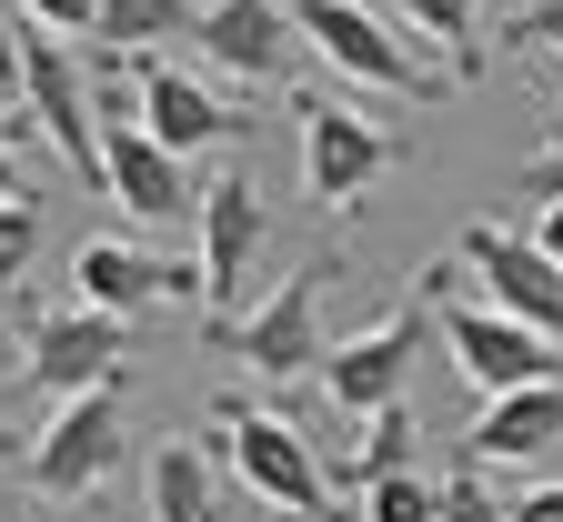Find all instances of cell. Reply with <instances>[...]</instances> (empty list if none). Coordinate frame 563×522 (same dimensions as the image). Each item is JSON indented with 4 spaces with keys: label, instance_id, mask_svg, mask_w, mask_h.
Returning a JSON list of instances; mask_svg holds the SVG:
<instances>
[{
    "label": "cell",
    "instance_id": "cb8c5ba5",
    "mask_svg": "<svg viewBox=\"0 0 563 522\" xmlns=\"http://www.w3.org/2000/svg\"><path fill=\"white\" fill-rule=\"evenodd\" d=\"M21 21H31V31H51V41H91L101 0H21Z\"/></svg>",
    "mask_w": 563,
    "mask_h": 522
},
{
    "label": "cell",
    "instance_id": "ac0fdd59",
    "mask_svg": "<svg viewBox=\"0 0 563 522\" xmlns=\"http://www.w3.org/2000/svg\"><path fill=\"white\" fill-rule=\"evenodd\" d=\"M402 11V31L412 41H433V60H443V81L463 91V81H483V21H493V0H393Z\"/></svg>",
    "mask_w": 563,
    "mask_h": 522
},
{
    "label": "cell",
    "instance_id": "7402d4cb",
    "mask_svg": "<svg viewBox=\"0 0 563 522\" xmlns=\"http://www.w3.org/2000/svg\"><path fill=\"white\" fill-rule=\"evenodd\" d=\"M41 252V201H0V291H11Z\"/></svg>",
    "mask_w": 563,
    "mask_h": 522
},
{
    "label": "cell",
    "instance_id": "d6a6232c",
    "mask_svg": "<svg viewBox=\"0 0 563 522\" xmlns=\"http://www.w3.org/2000/svg\"><path fill=\"white\" fill-rule=\"evenodd\" d=\"M292 522H312V512H292Z\"/></svg>",
    "mask_w": 563,
    "mask_h": 522
},
{
    "label": "cell",
    "instance_id": "484cf974",
    "mask_svg": "<svg viewBox=\"0 0 563 522\" xmlns=\"http://www.w3.org/2000/svg\"><path fill=\"white\" fill-rule=\"evenodd\" d=\"M21 11H0V101H21Z\"/></svg>",
    "mask_w": 563,
    "mask_h": 522
},
{
    "label": "cell",
    "instance_id": "277c9868",
    "mask_svg": "<svg viewBox=\"0 0 563 522\" xmlns=\"http://www.w3.org/2000/svg\"><path fill=\"white\" fill-rule=\"evenodd\" d=\"M342 281V252H312V262H292V281H272L252 312H232L222 332V352H242L262 382H312L322 371V291Z\"/></svg>",
    "mask_w": 563,
    "mask_h": 522
},
{
    "label": "cell",
    "instance_id": "2e32d148",
    "mask_svg": "<svg viewBox=\"0 0 563 522\" xmlns=\"http://www.w3.org/2000/svg\"><path fill=\"white\" fill-rule=\"evenodd\" d=\"M563 442V382H523V392H493L463 432V463H543Z\"/></svg>",
    "mask_w": 563,
    "mask_h": 522
},
{
    "label": "cell",
    "instance_id": "44dd1931",
    "mask_svg": "<svg viewBox=\"0 0 563 522\" xmlns=\"http://www.w3.org/2000/svg\"><path fill=\"white\" fill-rule=\"evenodd\" d=\"M433 512H443V482H422V473L363 482V522H433Z\"/></svg>",
    "mask_w": 563,
    "mask_h": 522
},
{
    "label": "cell",
    "instance_id": "9c48e42d",
    "mask_svg": "<svg viewBox=\"0 0 563 522\" xmlns=\"http://www.w3.org/2000/svg\"><path fill=\"white\" fill-rule=\"evenodd\" d=\"M422 322H433V312H422V291H412V302H393L383 322L322 342V371H312L322 402H342L352 422L383 412V402H402V371H412V352H422Z\"/></svg>",
    "mask_w": 563,
    "mask_h": 522
},
{
    "label": "cell",
    "instance_id": "1f68e13d",
    "mask_svg": "<svg viewBox=\"0 0 563 522\" xmlns=\"http://www.w3.org/2000/svg\"><path fill=\"white\" fill-rule=\"evenodd\" d=\"M553 131H563V101H553Z\"/></svg>",
    "mask_w": 563,
    "mask_h": 522
},
{
    "label": "cell",
    "instance_id": "4fadbf2b",
    "mask_svg": "<svg viewBox=\"0 0 563 522\" xmlns=\"http://www.w3.org/2000/svg\"><path fill=\"white\" fill-rule=\"evenodd\" d=\"M121 362H131V322H111V312L60 302V312L31 322V382H41L51 402H60V392H111Z\"/></svg>",
    "mask_w": 563,
    "mask_h": 522
},
{
    "label": "cell",
    "instance_id": "ba28073f",
    "mask_svg": "<svg viewBox=\"0 0 563 522\" xmlns=\"http://www.w3.org/2000/svg\"><path fill=\"white\" fill-rule=\"evenodd\" d=\"M453 262L483 281L473 302H493V312H514L523 332L563 342V262H543V252H533V232H504V221H473V232L453 242Z\"/></svg>",
    "mask_w": 563,
    "mask_h": 522
},
{
    "label": "cell",
    "instance_id": "f546056e",
    "mask_svg": "<svg viewBox=\"0 0 563 522\" xmlns=\"http://www.w3.org/2000/svg\"><path fill=\"white\" fill-rule=\"evenodd\" d=\"M0 201H31V181H21V162L0 152Z\"/></svg>",
    "mask_w": 563,
    "mask_h": 522
},
{
    "label": "cell",
    "instance_id": "4316f807",
    "mask_svg": "<svg viewBox=\"0 0 563 522\" xmlns=\"http://www.w3.org/2000/svg\"><path fill=\"white\" fill-rule=\"evenodd\" d=\"M523 191H533V201H563V141H553V152H533V162H523Z\"/></svg>",
    "mask_w": 563,
    "mask_h": 522
},
{
    "label": "cell",
    "instance_id": "52a82bcc",
    "mask_svg": "<svg viewBox=\"0 0 563 522\" xmlns=\"http://www.w3.org/2000/svg\"><path fill=\"white\" fill-rule=\"evenodd\" d=\"M292 121H302V191L322 201V211H352L383 171H393V131L383 121H363L352 101H322V91H302L292 101Z\"/></svg>",
    "mask_w": 563,
    "mask_h": 522
},
{
    "label": "cell",
    "instance_id": "8992f818",
    "mask_svg": "<svg viewBox=\"0 0 563 522\" xmlns=\"http://www.w3.org/2000/svg\"><path fill=\"white\" fill-rule=\"evenodd\" d=\"M191 51L211 60V81H242V91H302V70H312L282 0H201Z\"/></svg>",
    "mask_w": 563,
    "mask_h": 522
},
{
    "label": "cell",
    "instance_id": "6da1fadb",
    "mask_svg": "<svg viewBox=\"0 0 563 522\" xmlns=\"http://www.w3.org/2000/svg\"><path fill=\"white\" fill-rule=\"evenodd\" d=\"M422 312H433L453 371H463L483 402H493V392H523V382H563V342H543V332H523L514 312L473 302L463 262H433V271H422Z\"/></svg>",
    "mask_w": 563,
    "mask_h": 522
},
{
    "label": "cell",
    "instance_id": "f1b7e54d",
    "mask_svg": "<svg viewBox=\"0 0 563 522\" xmlns=\"http://www.w3.org/2000/svg\"><path fill=\"white\" fill-rule=\"evenodd\" d=\"M533 252L563 262V201H533Z\"/></svg>",
    "mask_w": 563,
    "mask_h": 522
},
{
    "label": "cell",
    "instance_id": "4dcf8cb0",
    "mask_svg": "<svg viewBox=\"0 0 563 522\" xmlns=\"http://www.w3.org/2000/svg\"><path fill=\"white\" fill-rule=\"evenodd\" d=\"M11 111H21V101H0V121H11Z\"/></svg>",
    "mask_w": 563,
    "mask_h": 522
},
{
    "label": "cell",
    "instance_id": "3957f363",
    "mask_svg": "<svg viewBox=\"0 0 563 522\" xmlns=\"http://www.w3.org/2000/svg\"><path fill=\"white\" fill-rule=\"evenodd\" d=\"M211 442H222V473H232V492H262L272 512H322L332 473H322L312 432H302L292 412H262V402L222 392V402H211Z\"/></svg>",
    "mask_w": 563,
    "mask_h": 522
},
{
    "label": "cell",
    "instance_id": "83f0119b",
    "mask_svg": "<svg viewBox=\"0 0 563 522\" xmlns=\"http://www.w3.org/2000/svg\"><path fill=\"white\" fill-rule=\"evenodd\" d=\"M504 522H563V482H533L523 502H504Z\"/></svg>",
    "mask_w": 563,
    "mask_h": 522
},
{
    "label": "cell",
    "instance_id": "9a60e30c",
    "mask_svg": "<svg viewBox=\"0 0 563 522\" xmlns=\"http://www.w3.org/2000/svg\"><path fill=\"white\" fill-rule=\"evenodd\" d=\"M101 191L131 211V221H181L201 191H191V162L181 152H162L152 131H141V111L131 121H101Z\"/></svg>",
    "mask_w": 563,
    "mask_h": 522
},
{
    "label": "cell",
    "instance_id": "7a4b0ae2",
    "mask_svg": "<svg viewBox=\"0 0 563 522\" xmlns=\"http://www.w3.org/2000/svg\"><path fill=\"white\" fill-rule=\"evenodd\" d=\"M302 31V51L322 70H342L352 91H393V101H453L443 60H422V41H402L373 0H282Z\"/></svg>",
    "mask_w": 563,
    "mask_h": 522
},
{
    "label": "cell",
    "instance_id": "8fae6325",
    "mask_svg": "<svg viewBox=\"0 0 563 522\" xmlns=\"http://www.w3.org/2000/svg\"><path fill=\"white\" fill-rule=\"evenodd\" d=\"M21 111H31V131H41L81 181H101V111H91L81 41H31V51H21Z\"/></svg>",
    "mask_w": 563,
    "mask_h": 522
},
{
    "label": "cell",
    "instance_id": "30bf717a",
    "mask_svg": "<svg viewBox=\"0 0 563 522\" xmlns=\"http://www.w3.org/2000/svg\"><path fill=\"white\" fill-rule=\"evenodd\" d=\"M131 101H141V131H152L162 152H181V162H201V152H222V141H242V131H252V121L222 101V81L181 70L172 51L131 60Z\"/></svg>",
    "mask_w": 563,
    "mask_h": 522
},
{
    "label": "cell",
    "instance_id": "5b68a950",
    "mask_svg": "<svg viewBox=\"0 0 563 522\" xmlns=\"http://www.w3.org/2000/svg\"><path fill=\"white\" fill-rule=\"evenodd\" d=\"M121 453H131V432H121V382H111V392H60L51 422L31 432V453H21V482H31L41 502H81V492H101V482L121 473Z\"/></svg>",
    "mask_w": 563,
    "mask_h": 522
},
{
    "label": "cell",
    "instance_id": "ffe728a7",
    "mask_svg": "<svg viewBox=\"0 0 563 522\" xmlns=\"http://www.w3.org/2000/svg\"><path fill=\"white\" fill-rule=\"evenodd\" d=\"M322 473H342V482H383V473H412V402H383V412H363V442H352L342 463H322Z\"/></svg>",
    "mask_w": 563,
    "mask_h": 522
},
{
    "label": "cell",
    "instance_id": "7c38bea8",
    "mask_svg": "<svg viewBox=\"0 0 563 522\" xmlns=\"http://www.w3.org/2000/svg\"><path fill=\"white\" fill-rule=\"evenodd\" d=\"M191 221H201V312H211V332H222L232 312H242V281H252V262H262V232H272V211H262V191L242 181V171H222L201 201H191Z\"/></svg>",
    "mask_w": 563,
    "mask_h": 522
},
{
    "label": "cell",
    "instance_id": "5bb4252c",
    "mask_svg": "<svg viewBox=\"0 0 563 522\" xmlns=\"http://www.w3.org/2000/svg\"><path fill=\"white\" fill-rule=\"evenodd\" d=\"M70 302L131 322V312H152V302H201V271H172V262L131 252V242H81V252H70Z\"/></svg>",
    "mask_w": 563,
    "mask_h": 522
},
{
    "label": "cell",
    "instance_id": "d6986e66",
    "mask_svg": "<svg viewBox=\"0 0 563 522\" xmlns=\"http://www.w3.org/2000/svg\"><path fill=\"white\" fill-rule=\"evenodd\" d=\"M191 31H201V0H101V21H91V41H81V51L152 60V51L191 41Z\"/></svg>",
    "mask_w": 563,
    "mask_h": 522
},
{
    "label": "cell",
    "instance_id": "e0dca14e",
    "mask_svg": "<svg viewBox=\"0 0 563 522\" xmlns=\"http://www.w3.org/2000/svg\"><path fill=\"white\" fill-rule=\"evenodd\" d=\"M222 502H232V473L211 432H181L152 453V522H222Z\"/></svg>",
    "mask_w": 563,
    "mask_h": 522
},
{
    "label": "cell",
    "instance_id": "d4e9b609",
    "mask_svg": "<svg viewBox=\"0 0 563 522\" xmlns=\"http://www.w3.org/2000/svg\"><path fill=\"white\" fill-rule=\"evenodd\" d=\"M504 51H563V0H533V11L504 21Z\"/></svg>",
    "mask_w": 563,
    "mask_h": 522
},
{
    "label": "cell",
    "instance_id": "603a6c76",
    "mask_svg": "<svg viewBox=\"0 0 563 522\" xmlns=\"http://www.w3.org/2000/svg\"><path fill=\"white\" fill-rule=\"evenodd\" d=\"M433 522H504V492L483 482V463H463V473L443 482V512H433Z\"/></svg>",
    "mask_w": 563,
    "mask_h": 522
}]
</instances>
